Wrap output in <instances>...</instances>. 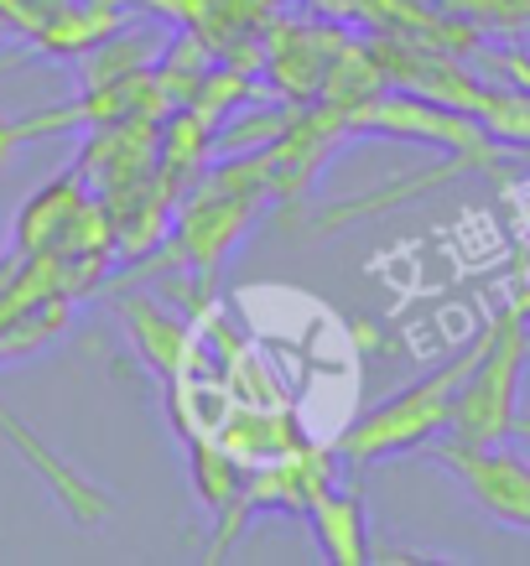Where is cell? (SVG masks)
<instances>
[{
	"label": "cell",
	"mask_w": 530,
	"mask_h": 566,
	"mask_svg": "<svg viewBox=\"0 0 530 566\" xmlns=\"http://www.w3.org/2000/svg\"><path fill=\"white\" fill-rule=\"evenodd\" d=\"M479 348H474V354H463V359H453L447 369H437V375H427L422 385L401 390L395 400H385V406L364 416L360 427L349 431L339 447L349 452V458H385V452H401V447L427 442L437 427H447V416H453V395H458L463 375L474 369Z\"/></svg>",
	"instance_id": "1"
},
{
	"label": "cell",
	"mask_w": 530,
	"mask_h": 566,
	"mask_svg": "<svg viewBox=\"0 0 530 566\" xmlns=\"http://www.w3.org/2000/svg\"><path fill=\"white\" fill-rule=\"evenodd\" d=\"M515 369H520V317L510 312L499 317V327H489L479 359L458 385L463 395H453L447 421H458L463 442H499L515 427Z\"/></svg>",
	"instance_id": "2"
},
{
	"label": "cell",
	"mask_w": 530,
	"mask_h": 566,
	"mask_svg": "<svg viewBox=\"0 0 530 566\" xmlns=\"http://www.w3.org/2000/svg\"><path fill=\"white\" fill-rule=\"evenodd\" d=\"M437 458H443L447 468H458L463 483L474 489V499H479L495 520L530 531V468L520 463V458L499 452L495 442H484V447L458 442V447H443Z\"/></svg>",
	"instance_id": "3"
},
{
	"label": "cell",
	"mask_w": 530,
	"mask_h": 566,
	"mask_svg": "<svg viewBox=\"0 0 530 566\" xmlns=\"http://www.w3.org/2000/svg\"><path fill=\"white\" fill-rule=\"evenodd\" d=\"M318 504H323L328 515H339V499H328V494H318ZM323 535H328V546L339 551L343 562H354V556H360V531H354V525H323Z\"/></svg>",
	"instance_id": "4"
}]
</instances>
